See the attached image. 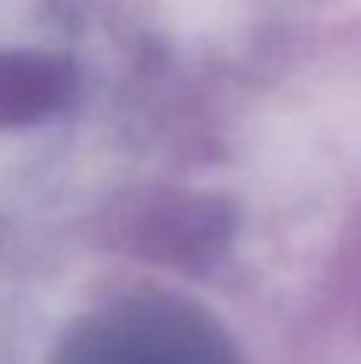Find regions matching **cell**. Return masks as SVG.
Returning a JSON list of instances; mask_svg holds the SVG:
<instances>
[{"label": "cell", "instance_id": "7a4b0ae2", "mask_svg": "<svg viewBox=\"0 0 361 364\" xmlns=\"http://www.w3.org/2000/svg\"><path fill=\"white\" fill-rule=\"evenodd\" d=\"M234 214L211 195H173L138 218L134 237L147 259L176 269H205L230 243Z\"/></svg>", "mask_w": 361, "mask_h": 364}, {"label": "cell", "instance_id": "6da1fadb", "mask_svg": "<svg viewBox=\"0 0 361 364\" xmlns=\"http://www.w3.org/2000/svg\"><path fill=\"white\" fill-rule=\"evenodd\" d=\"M64 364H230L202 320L166 304H131L90 323Z\"/></svg>", "mask_w": 361, "mask_h": 364}, {"label": "cell", "instance_id": "3957f363", "mask_svg": "<svg viewBox=\"0 0 361 364\" xmlns=\"http://www.w3.org/2000/svg\"><path fill=\"white\" fill-rule=\"evenodd\" d=\"M74 64L42 51H0V128L45 122L70 106Z\"/></svg>", "mask_w": 361, "mask_h": 364}]
</instances>
